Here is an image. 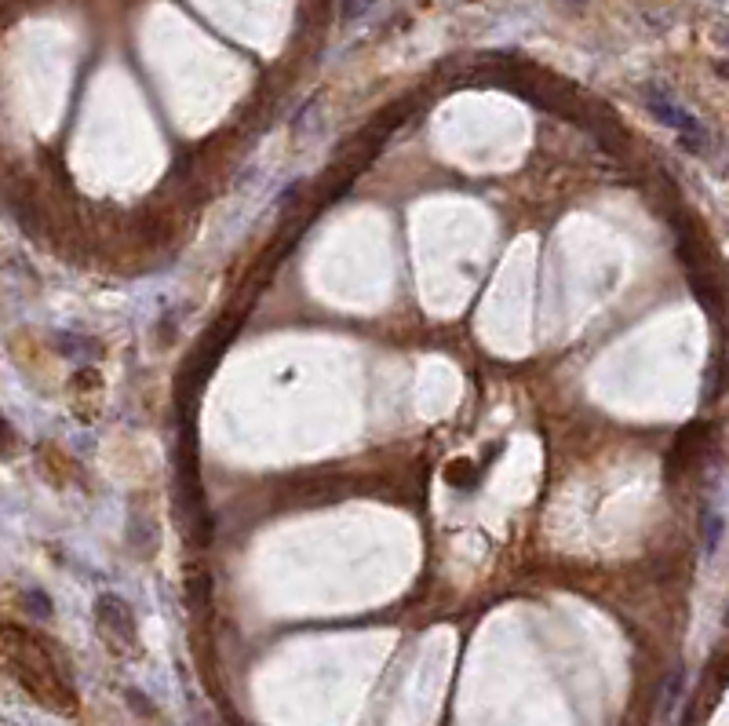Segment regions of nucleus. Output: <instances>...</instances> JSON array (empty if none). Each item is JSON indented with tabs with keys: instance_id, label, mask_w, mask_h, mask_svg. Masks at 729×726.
Wrapping results in <instances>:
<instances>
[{
	"instance_id": "obj_1",
	"label": "nucleus",
	"mask_w": 729,
	"mask_h": 726,
	"mask_svg": "<svg viewBox=\"0 0 729 726\" xmlns=\"http://www.w3.org/2000/svg\"><path fill=\"white\" fill-rule=\"evenodd\" d=\"M646 95H649V110H653V114H657L668 128H675L678 143L686 146L689 154H708V143H711L708 128L700 125L697 117L686 114V110H682V106H678L664 88H657V84H649Z\"/></svg>"
},
{
	"instance_id": "obj_2",
	"label": "nucleus",
	"mask_w": 729,
	"mask_h": 726,
	"mask_svg": "<svg viewBox=\"0 0 729 726\" xmlns=\"http://www.w3.org/2000/svg\"><path fill=\"white\" fill-rule=\"evenodd\" d=\"M372 8V0H343V19H361Z\"/></svg>"
}]
</instances>
